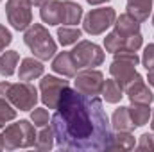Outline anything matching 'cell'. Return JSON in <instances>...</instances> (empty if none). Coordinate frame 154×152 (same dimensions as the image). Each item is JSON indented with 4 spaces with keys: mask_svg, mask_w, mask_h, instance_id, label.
<instances>
[{
    "mask_svg": "<svg viewBox=\"0 0 154 152\" xmlns=\"http://www.w3.org/2000/svg\"><path fill=\"white\" fill-rule=\"evenodd\" d=\"M52 131L57 149L77 152L108 150L113 127L102 100L66 86L61 93L57 111L52 116Z\"/></svg>",
    "mask_w": 154,
    "mask_h": 152,
    "instance_id": "1",
    "label": "cell"
},
{
    "mask_svg": "<svg viewBox=\"0 0 154 152\" xmlns=\"http://www.w3.org/2000/svg\"><path fill=\"white\" fill-rule=\"evenodd\" d=\"M140 63V57L133 50H120L115 54V59L109 66V74L116 81V84L125 91L134 81L142 79V75L136 72V65Z\"/></svg>",
    "mask_w": 154,
    "mask_h": 152,
    "instance_id": "2",
    "label": "cell"
},
{
    "mask_svg": "<svg viewBox=\"0 0 154 152\" xmlns=\"http://www.w3.org/2000/svg\"><path fill=\"white\" fill-rule=\"evenodd\" d=\"M23 41L31 48V52L34 54V57H38L39 61H48L57 52L56 41L52 39V36L48 34V31L41 23H31L25 29Z\"/></svg>",
    "mask_w": 154,
    "mask_h": 152,
    "instance_id": "3",
    "label": "cell"
},
{
    "mask_svg": "<svg viewBox=\"0 0 154 152\" xmlns=\"http://www.w3.org/2000/svg\"><path fill=\"white\" fill-rule=\"evenodd\" d=\"M0 97L9 100L16 109L20 111H31L34 109L36 102H38V90L31 84V82H0Z\"/></svg>",
    "mask_w": 154,
    "mask_h": 152,
    "instance_id": "4",
    "label": "cell"
},
{
    "mask_svg": "<svg viewBox=\"0 0 154 152\" xmlns=\"http://www.w3.org/2000/svg\"><path fill=\"white\" fill-rule=\"evenodd\" d=\"M34 123H31L29 120H20L14 123H9L4 132V145L7 150H14V149H27L32 147L36 141V131H34Z\"/></svg>",
    "mask_w": 154,
    "mask_h": 152,
    "instance_id": "5",
    "label": "cell"
},
{
    "mask_svg": "<svg viewBox=\"0 0 154 152\" xmlns=\"http://www.w3.org/2000/svg\"><path fill=\"white\" fill-rule=\"evenodd\" d=\"M116 20V13L113 7H99L91 9L82 22V31L88 32L90 36H100L106 32Z\"/></svg>",
    "mask_w": 154,
    "mask_h": 152,
    "instance_id": "6",
    "label": "cell"
},
{
    "mask_svg": "<svg viewBox=\"0 0 154 152\" xmlns=\"http://www.w3.org/2000/svg\"><path fill=\"white\" fill-rule=\"evenodd\" d=\"M74 61L79 68H95L100 66L104 63V52L99 45L91 43V41H77L74 50H70Z\"/></svg>",
    "mask_w": 154,
    "mask_h": 152,
    "instance_id": "7",
    "label": "cell"
},
{
    "mask_svg": "<svg viewBox=\"0 0 154 152\" xmlns=\"http://www.w3.org/2000/svg\"><path fill=\"white\" fill-rule=\"evenodd\" d=\"M7 22L16 31H25L32 23V2L31 0H7L5 4Z\"/></svg>",
    "mask_w": 154,
    "mask_h": 152,
    "instance_id": "8",
    "label": "cell"
},
{
    "mask_svg": "<svg viewBox=\"0 0 154 152\" xmlns=\"http://www.w3.org/2000/svg\"><path fill=\"white\" fill-rule=\"evenodd\" d=\"M68 86V81H63L59 77L45 75L39 81V91H41V100L48 109H57L59 99L63 90Z\"/></svg>",
    "mask_w": 154,
    "mask_h": 152,
    "instance_id": "9",
    "label": "cell"
},
{
    "mask_svg": "<svg viewBox=\"0 0 154 152\" xmlns=\"http://www.w3.org/2000/svg\"><path fill=\"white\" fill-rule=\"evenodd\" d=\"M75 90L84 95H100L102 86H104V75L99 70L93 68H84L75 75Z\"/></svg>",
    "mask_w": 154,
    "mask_h": 152,
    "instance_id": "10",
    "label": "cell"
},
{
    "mask_svg": "<svg viewBox=\"0 0 154 152\" xmlns=\"http://www.w3.org/2000/svg\"><path fill=\"white\" fill-rule=\"evenodd\" d=\"M125 95H127V99H129L131 104H151L154 100L152 91H151L149 86L145 84L143 77L138 79V81H134V82L125 90Z\"/></svg>",
    "mask_w": 154,
    "mask_h": 152,
    "instance_id": "11",
    "label": "cell"
},
{
    "mask_svg": "<svg viewBox=\"0 0 154 152\" xmlns=\"http://www.w3.org/2000/svg\"><path fill=\"white\" fill-rule=\"evenodd\" d=\"M39 16L48 25H59L63 23V2L61 0H48L41 5Z\"/></svg>",
    "mask_w": 154,
    "mask_h": 152,
    "instance_id": "12",
    "label": "cell"
},
{
    "mask_svg": "<svg viewBox=\"0 0 154 152\" xmlns=\"http://www.w3.org/2000/svg\"><path fill=\"white\" fill-rule=\"evenodd\" d=\"M52 70L63 77H75L79 66L75 65L70 52H59L52 61Z\"/></svg>",
    "mask_w": 154,
    "mask_h": 152,
    "instance_id": "13",
    "label": "cell"
},
{
    "mask_svg": "<svg viewBox=\"0 0 154 152\" xmlns=\"http://www.w3.org/2000/svg\"><path fill=\"white\" fill-rule=\"evenodd\" d=\"M43 70H45V66L41 65V61L34 59V57H25V59H22V65L18 70V79L31 82L43 75Z\"/></svg>",
    "mask_w": 154,
    "mask_h": 152,
    "instance_id": "14",
    "label": "cell"
},
{
    "mask_svg": "<svg viewBox=\"0 0 154 152\" xmlns=\"http://www.w3.org/2000/svg\"><path fill=\"white\" fill-rule=\"evenodd\" d=\"M154 0H127V14H131L136 22H145L152 11Z\"/></svg>",
    "mask_w": 154,
    "mask_h": 152,
    "instance_id": "15",
    "label": "cell"
},
{
    "mask_svg": "<svg viewBox=\"0 0 154 152\" xmlns=\"http://www.w3.org/2000/svg\"><path fill=\"white\" fill-rule=\"evenodd\" d=\"M134 147H136V140L129 131H116V134H113V140H111L108 150L127 152V150H133Z\"/></svg>",
    "mask_w": 154,
    "mask_h": 152,
    "instance_id": "16",
    "label": "cell"
},
{
    "mask_svg": "<svg viewBox=\"0 0 154 152\" xmlns=\"http://www.w3.org/2000/svg\"><path fill=\"white\" fill-rule=\"evenodd\" d=\"M113 25H115V31L120 32L122 36H131V34L140 32V22H136V20H134L131 14H127V13L120 14L115 20Z\"/></svg>",
    "mask_w": 154,
    "mask_h": 152,
    "instance_id": "17",
    "label": "cell"
},
{
    "mask_svg": "<svg viewBox=\"0 0 154 152\" xmlns=\"http://www.w3.org/2000/svg\"><path fill=\"white\" fill-rule=\"evenodd\" d=\"M111 127L115 131H129V132L134 129V123H133V120L129 116V109L127 108L120 106L118 109H115V113L111 116Z\"/></svg>",
    "mask_w": 154,
    "mask_h": 152,
    "instance_id": "18",
    "label": "cell"
},
{
    "mask_svg": "<svg viewBox=\"0 0 154 152\" xmlns=\"http://www.w3.org/2000/svg\"><path fill=\"white\" fill-rule=\"evenodd\" d=\"M82 18V7L72 2V0H65L63 2V23L65 25H77Z\"/></svg>",
    "mask_w": 154,
    "mask_h": 152,
    "instance_id": "19",
    "label": "cell"
},
{
    "mask_svg": "<svg viewBox=\"0 0 154 152\" xmlns=\"http://www.w3.org/2000/svg\"><path fill=\"white\" fill-rule=\"evenodd\" d=\"M20 61V54L14 50H7L0 56V75L11 77L16 72V65Z\"/></svg>",
    "mask_w": 154,
    "mask_h": 152,
    "instance_id": "20",
    "label": "cell"
},
{
    "mask_svg": "<svg viewBox=\"0 0 154 152\" xmlns=\"http://www.w3.org/2000/svg\"><path fill=\"white\" fill-rule=\"evenodd\" d=\"M129 109V116L134 123V127H142L145 123H149V118H151V108L149 104H131Z\"/></svg>",
    "mask_w": 154,
    "mask_h": 152,
    "instance_id": "21",
    "label": "cell"
},
{
    "mask_svg": "<svg viewBox=\"0 0 154 152\" xmlns=\"http://www.w3.org/2000/svg\"><path fill=\"white\" fill-rule=\"evenodd\" d=\"M122 93H124V90L116 84L115 79L104 81V86H102L100 95L104 97V100H106V102H109V104H116V102H120V100H122V97H124Z\"/></svg>",
    "mask_w": 154,
    "mask_h": 152,
    "instance_id": "22",
    "label": "cell"
},
{
    "mask_svg": "<svg viewBox=\"0 0 154 152\" xmlns=\"http://www.w3.org/2000/svg\"><path fill=\"white\" fill-rule=\"evenodd\" d=\"M125 38L127 36H122L120 32L111 31L106 38H104V48L111 54H116L120 50H125Z\"/></svg>",
    "mask_w": 154,
    "mask_h": 152,
    "instance_id": "23",
    "label": "cell"
},
{
    "mask_svg": "<svg viewBox=\"0 0 154 152\" xmlns=\"http://www.w3.org/2000/svg\"><path fill=\"white\" fill-rule=\"evenodd\" d=\"M54 147V131H52V127L48 129L47 125L41 129V132L36 134V141H34V149L36 150H50Z\"/></svg>",
    "mask_w": 154,
    "mask_h": 152,
    "instance_id": "24",
    "label": "cell"
},
{
    "mask_svg": "<svg viewBox=\"0 0 154 152\" xmlns=\"http://www.w3.org/2000/svg\"><path fill=\"white\" fill-rule=\"evenodd\" d=\"M81 36H82V31L81 29H74V27H59L57 29V38H59V43L63 47L75 45Z\"/></svg>",
    "mask_w": 154,
    "mask_h": 152,
    "instance_id": "25",
    "label": "cell"
},
{
    "mask_svg": "<svg viewBox=\"0 0 154 152\" xmlns=\"http://www.w3.org/2000/svg\"><path fill=\"white\" fill-rule=\"evenodd\" d=\"M14 118H16V108L9 100L0 97V129L5 127V123L14 120Z\"/></svg>",
    "mask_w": 154,
    "mask_h": 152,
    "instance_id": "26",
    "label": "cell"
},
{
    "mask_svg": "<svg viewBox=\"0 0 154 152\" xmlns=\"http://www.w3.org/2000/svg\"><path fill=\"white\" fill-rule=\"evenodd\" d=\"M31 122H32L36 127H45V125H48V111L43 109V108H34L32 113H31Z\"/></svg>",
    "mask_w": 154,
    "mask_h": 152,
    "instance_id": "27",
    "label": "cell"
},
{
    "mask_svg": "<svg viewBox=\"0 0 154 152\" xmlns=\"http://www.w3.org/2000/svg\"><path fill=\"white\" fill-rule=\"evenodd\" d=\"M136 149L138 150H154V134H149V132L142 134L136 143Z\"/></svg>",
    "mask_w": 154,
    "mask_h": 152,
    "instance_id": "28",
    "label": "cell"
},
{
    "mask_svg": "<svg viewBox=\"0 0 154 152\" xmlns=\"http://www.w3.org/2000/svg\"><path fill=\"white\" fill-rule=\"evenodd\" d=\"M142 63L147 70H151L154 66V45H147L145 50H143V56H142Z\"/></svg>",
    "mask_w": 154,
    "mask_h": 152,
    "instance_id": "29",
    "label": "cell"
},
{
    "mask_svg": "<svg viewBox=\"0 0 154 152\" xmlns=\"http://www.w3.org/2000/svg\"><path fill=\"white\" fill-rule=\"evenodd\" d=\"M13 41V36H11V31L5 29V25H0V52H4Z\"/></svg>",
    "mask_w": 154,
    "mask_h": 152,
    "instance_id": "30",
    "label": "cell"
},
{
    "mask_svg": "<svg viewBox=\"0 0 154 152\" xmlns=\"http://www.w3.org/2000/svg\"><path fill=\"white\" fill-rule=\"evenodd\" d=\"M149 72V77H147V81H149V84L154 88V68H151V70H147Z\"/></svg>",
    "mask_w": 154,
    "mask_h": 152,
    "instance_id": "31",
    "label": "cell"
},
{
    "mask_svg": "<svg viewBox=\"0 0 154 152\" xmlns=\"http://www.w3.org/2000/svg\"><path fill=\"white\" fill-rule=\"evenodd\" d=\"M90 5H99V4H104V2H109V0H86Z\"/></svg>",
    "mask_w": 154,
    "mask_h": 152,
    "instance_id": "32",
    "label": "cell"
},
{
    "mask_svg": "<svg viewBox=\"0 0 154 152\" xmlns=\"http://www.w3.org/2000/svg\"><path fill=\"white\" fill-rule=\"evenodd\" d=\"M31 2H32V5H38V7H41V5H43L45 2H48V0H31Z\"/></svg>",
    "mask_w": 154,
    "mask_h": 152,
    "instance_id": "33",
    "label": "cell"
},
{
    "mask_svg": "<svg viewBox=\"0 0 154 152\" xmlns=\"http://www.w3.org/2000/svg\"><path fill=\"white\" fill-rule=\"evenodd\" d=\"M5 149V145H4V138H2V134H0V150H4Z\"/></svg>",
    "mask_w": 154,
    "mask_h": 152,
    "instance_id": "34",
    "label": "cell"
},
{
    "mask_svg": "<svg viewBox=\"0 0 154 152\" xmlns=\"http://www.w3.org/2000/svg\"><path fill=\"white\" fill-rule=\"evenodd\" d=\"M151 129L154 131V113H152V122H151Z\"/></svg>",
    "mask_w": 154,
    "mask_h": 152,
    "instance_id": "35",
    "label": "cell"
},
{
    "mask_svg": "<svg viewBox=\"0 0 154 152\" xmlns=\"http://www.w3.org/2000/svg\"><path fill=\"white\" fill-rule=\"evenodd\" d=\"M152 25H154V14H152Z\"/></svg>",
    "mask_w": 154,
    "mask_h": 152,
    "instance_id": "36",
    "label": "cell"
},
{
    "mask_svg": "<svg viewBox=\"0 0 154 152\" xmlns=\"http://www.w3.org/2000/svg\"><path fill=\"white\" fill-rule=\"evenodd\" d=\"M152 134H154V131H152Z\"/></svg>",
    "mask_w": 154,
    "mask_h": 152,
    "instance_id": "37",
    "label": "cell"
},
{
    "mask_svg": "<svg viewBox=\"0 0 154 152\" xmlns=\"http://www.w3.org/2000/svg\"><path fill=\"white\" fill-rule=\"evenodd\" d=\"M0 2H2V0H0Z\"/></svg>",
    "mask_w": 154,
    "mask_h": 152,
    "instance_id": "38",
    "label": "cell"
},
{
    "mask_svg": "<svg viewBox=\"0 0 154 152\" xmlns=\"http://www.w3.org/2000/svg\"><path fill=\"white\" fill-rule=\"evenodd\" d=\"M152 68H154V66H152Z\"/></svg>",
    "mask_w": 154,
    "mask_h": 152,
    "instance_id": "39",
    "label": "cell"
}]
</instances>
